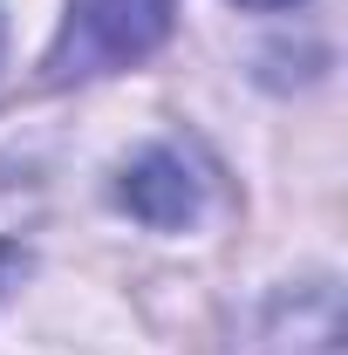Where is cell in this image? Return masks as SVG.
<instances>
[{
    "mask_svg": "<svg viewBox=\"0 0 348 355\" xmlns=\"http://www.w3.org/2000/svg\"><path fill=\"white\" fill-rule=\"evenodd\" d=\"M164 28H171V0H76L48 69L55 76L123 69V62H137L164 42Z\"/></svg>",
    "mask_w": 348,
    "mask_h": 355,
    "instance_id": "6da1fadb",
    "label": "cell"
},
{
    "mask_svg": "<svg viewBox=\"0 0 348 355\" xmlns=\"http://www.w3.org/2000/svg\"><path fill=\"white\" fill-rule=\"evenodd\" d=\"M123 205H130L143 225H184L191 212H198V198H205V178H198V164L177 150V144H157V150H143L130 171H123Z\"/></svg>",
    "mask_w": 348,
    "mask_h": 355,
    "instance_id": "7a4b0ae2",
    "label": "cell"
},
{
    "mask_svg": "<svg viewBox=\"0 0 348 355\" xmlns=\"http://www.w3.org/2000/svg\"><path fill=\"white\" fill-rule=\"evenodd\" d=\"M239 7H287V0H239Z\"/></svg>",
    "mask_w": 348,
    "mask_h": 355,
    "instance_id": "3957f363",
    "label": "cell"
}]
</instances>
